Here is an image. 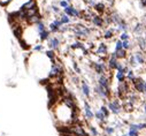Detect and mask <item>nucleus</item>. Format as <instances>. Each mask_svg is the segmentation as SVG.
Returning <instances> with one entry per match:
<instances>
[{
    "instance_id": "473e14b6",
    "label": "nucleus",
    "mask_w": 146,
    "mask_h": 136,
    "mask_svg": "<svg viewBox=\"0 0 146 136\" xmlns=\"http://www.w3.org/2000/svg\"><path fill=\"white\" fill-rule=\"evenodd\" d=\"M122 48H123V46H122V40H121V39L116 40V42H115V51H120V50H122Z\"/></svg>"
},
{
    "instance_id": "aec40b11",
    "label": "nucleus",
    "mask_w": 146,
    "mask_h": 136,
    "mask_svg": "<svg viewBox=\"0 0 146 136\" xmlns=\"http://www.w3.org/2000/svg\"><path fill=\"white\" fill-rule=\"evenodd\" d=\"M50 38H51V33H50L48 29H46V30L39 33V42H40V43H43V42H47Z\"/></svg>"
},
{
    "instance_id": "ddd939ff",
    "label": "nucleus",
    "mask_w": 146,
    "mask_h": 136,
    "mask_svg": "<svg viewBox=\"0 0 146 136\" xmlns=\"http://www.w3.org/2000/svg\"><path fill=\"white\" fill-rule=\"evenodd\" d=\"M96 54H97V56H99V57L105 58L107 54H108V46H107V44H105V43H99V44H98V47H97V50H96Z\"/></svg>"
},
{
    "instance_id": "bb28decb",
    "label": "nucleus",
    "mask_w": 146,
    "mask_h": 136,
    "mask_svg": "<svg viewBox=\"0 0 146 136\" xmlns=\"http://www.w3.org/2000/svg\"><path fill=\"white\" fill-rule=\"evenodd\" d=\"M36 28H37V31H38V34H39V33H42V31H44V30L47 29V25L45 24L44 21H40L39 23L36 24Z\"/></svg>"
},
{
    "instance_id": "6e6552de",
    "label": "nucleus",
    "mask_w": 146,
    "mask_h": 136,
    "mask_svg": "<svg viewBox=\"0 0 146 136\" xmlns=\"http://www.w3.org/2000/svg\"><path fill=\"white\" fill-rule=\"evenodd\" d=\"M119 59L116 58V56H115V52H113V53H110L109 54V58H108V60H107V67H108V69L109 70H116V68H118V65H119Z\"/></svg>"
},
{
    "instance_id": "0eeeda50",
    "label": "nucleus",
    "mask_w": 146,
    "mask_h": 136,
    "mask_svg": "<svg viewBox=\"0 0 146 136\" xmlns=\"http://www.w3.org/2000/svg\"><path fill=\"white\" fill-rule=\"evenodd\" d=\"M100 87H102L104 89H106L108 92H110V80L107 76V74L105 75H98V82H97Z\"/></svg>"
},
{
    "instance_id": "72a5a7b5",
    "label": "nucleus",
    "mask_w": 146,
    "mask_h": 136,
    "mask_svg": "<svg viewBox=\"0 0 146 136\" xmlns=\"http://www.w3.org/2000/svg\"><path fill=\"white\" fill-rule=\"evenodd\" d=\"M120 39L123 42V40H129L130 39V35L128 33H121L120 35Z\"/></svg>"
},
{
    "instance_id": "7ed1b4c3",
    "label": "nucleus",
    "mask_w": 146,
    "mask_h": 136,
    "mask_svg": "<svg viewBox=\"0 0 146 136\" xmlns=\"http://www.w3.org/2000/svg\"><path fill=\"white\" fill-rule=\"evenodd\" d=\"M107 107L110 113L115 114V115H119L122 111H123V105L121 104V102L119 99H112L108 102Z\"/></svg>"
},
{
    "instance_id": "f704fd0d",
    "label": "nucleus",
    "mask_w": 146,
    "mask_h": 136,
    "mask_svg": "<svg viewBox=\"0 0 146 136\" xmlns=\"http://www.w3.org/2000/svg\"><path fill=\"white\" fill-rule=\"evenodd\" d=\"M73 68H74V70H75L76 74H81V73H82V69L79 68V66H78V64H77L76 61L73 62Z\"/></svg>"
},
{
    "instance_id": "f03ea898",
    "label": "nucleus",
    "mask_w": 146,
    "mask_h": 136,
    "mask_svg": "<svg viewBox=\"0 0 146 136\" xmlns=\"http://www.w3.org/2000/svg\"><path fill=\"white\" fill-rule=\"evenodd\" d=\"M63 75V67L60 62H57L56 60L51 61V67L48 70V75L47 78L50 80H57L61 78V76Z\"/></svg>"
},
{
    "instance_id": "412c9836",
    "label": "nucleus",
    "mask_w": 146,
    "mask_h": 136,
    "mask_svg": "<svg viewBox=\"0 0 146 136\" xmlns=\"http://www.w3.org/2000/svg\"><path fill=\"white\" fill-rule=\"evenodd\" d=\"M94 119H96L97 121H99L100 123H104V122H106V120H107L106 115H105L100 110H97V111L94 112Z\"/></svg>"
},
{
    "instance_id": "4be33fe9",
    "label": "nucleus",
    "mask_w": 146,
    "mask_h": 136,
    "mask_svg": "<svg viewBox=\"0 0 146 136\" xmlns=\"http://www.w3.org/2000/svg\"><path fill=\"white\" fill-rule=\"evenodd\" d=\"M115 52V56L119 60H124L128 58V51H126L124 48L120 50V51H114Z\"/></svg>"
},
{
    "instance_id": "9d476101",
    "label": "nucleus",
    "mask_w": 146,
    "mask_h": 136,
    "mask_svg": "<svg viewBox=\"0 0 146 136\" xmlns=\"http://www.w3.org/2000/svg\"><path fill=\"white\" fill-rule=\"evenodd\" d=\"M81 92L85 98L91 97V88H90V84L86 82V80L81 81Z\"/></svg>"
},
{
    "instance_id": "dca6fc26",
    "label": "nucleus",
    "mask_w": 146,
    "mask_h": 136,
    "mask_svg": "<svg viewBox=\"0 0 146 136\" xmlns=\"http://www.w3.org/2000/svg\"><path fill=\"white\" fill-rule=\"evenodd\" d=\"M144 29H145V25H144L143 23H137L136 25H133L132 33L139 37V36H141V35L144 34Z\"/></svg>"
},
{
    "instance_id": "f3484780",
    "label": "nucleus",
    "mask_w": 146,
    "mask_h": 136,
    "mask_svg": "<svg viewBox=\"0 0 146 136\" xmlns=\"http://www.w3.org/2000/svg\"><path fill=\"white\" fill-rule=\"evenodd\" d=\"M128 136H140V131L137 128V123H131L129 126Z\"/></svg>"
},
{
    "instance_id": "423d86ee",
    "label": "nucleus",
    "mask_w": 146,
    "mask_h": 136,
    "mask_svg": "<svg viewBox=\"0 0 146 136\" xmlns=\"http://www.w3.org/2000/svg\"><path fill=\"white\" fill-rule=\"evenodd\" d=\"M61 40H62V37L61 36H54V37H51L48 40H47V47L50 50H59L60 46H61Z\"/></svg>"
},
{
    "instance_id": "393cba45",
    "label": "nucleus",
    "mask_w": 146,
    "mask_h": 136,
    "mask_svg": "<svg viewBox=\"0 0 146 136\" xmlns=\"http://www.w3.org/2000/svg\"><path fill=\"white\" fill-rule=\"evenodd\" d=\"M48 30H50V33L51 34H59L60 33V28L57 25H55L53 22H51V23H48Z\"/></svg>"
},
{
    "instance_id": "2f4dec72",
    "label": "nucleus",
    "mask_w": 146,
    "mask_h": 136,
    "mask_svg": "<svg viewBox=\"0 0 146 136\" xmlns=\"http://www.w3.org/2000/svg\"><path fill=\"white\" fill-rule=\"evenodd\" d=\"M89 129H90V135L91 136H99V131L94 126H90Z\"/></svg>"
},
{
    "instance_id": "cd10ccee",
    "label": "nucleus",
    "mask_w": 146,
    "mask_h": 136,
    "mask_svg": "<svg viewBox=\"0 0 146 136\" xmlns=\"http://www.w3.org/2000/svg\"><path fill=\"white\" fill-rule=\"evenodd\" d=\"M44 44L43 43H38V44H36L35 46H34V52H36V53H43L44 52Z\"/></svg>"
},
{
    "instance_id": "39448f33",
    "label": "nucleus",
    "mask_w": 146,
    "mask_h": 136,
    "mask_svg": "<svg viewBox=\"0 0 146 136\" xmlns=\"http://www.w3.org/2000/svg\"><path fill=\"white\" fill-rule=\"evenodd\" d=\"M92 67H93V70L97 75H105L109 70L107 67V64L102 62V61H94L92 64Z\"/></svg>"
},
{
    "instance_id": "f257e3e1",
    "label": "nucleus",
    "mask_w": 146,
    "mask_h": 136,
    "mask_svg": "<svg viewBox=\"0 0 146 136\" xmlns=\"http://www.w3.org/2000/svg\"><path fill=\"white\" fill-rule=\"evenodd\" d=\"M52 114L59 128L68 127L74 123H77V111L69 107L61 99L57 100L52 106Z\"/></svg>"
},
{
    "instance_id": "f8f14e48",
    "label": "nucleus",
    "mask_w": 146,
    "mask_h": 136,
    "mask_svg": "<svg viewBox=\"0 0 146 136\" xmlns=\"http://www.w3.org/2000/svg\"><path fill=\"white\" fill-rule=\"evenodd\" d=\"M132 54H133V57H135V59H136V61H137V64H138L139 67L143 66V65H145V62H146V57H145V53H144L143 51L139 50V51L133 52Z\"/></svg>"
},
{
    "instance_id": "1a4fd4ad",
    "label": "nucleus",
    "mask_w": 146,
    "mask_h": 136,
    "mask_svg": "<svg viewBox=\"0 0 146 136\" xmlns=\"http://www.w3.org/2000/svg\"><path fill=\"white\" fill-rule=\"evenodd\" d=\"M96 28H104V27L106 25L105 24V20H104V16L99 15V14H93L91 21H90Z\"/></svg>"
},
{
    "instance_id": "9b49d317",
    "label": "nucleus",
    "mask_w": 146,
    "mask_h": 136,
    "mask_svg": "<svg viewBox=\"0 0 146 136\" xmlns=\"http://www.w3.org/2000/svg\"><path fill=\"white\" fill-rule=\"evenodd\" d=\"M84 115H85V119L87 120L94 119V112L92 111L91 105L87 100H84Z\"/></svg>"
},
{
    "instance_id": "a878e982",
    "label": "nucleus",
    "mask_w": 146,
    "mask_h": 136,
    "mask_svg": "<svg viewBox=\"0 0 146 136\" xmlns=\"http://www.w3.org/2000/svg\"><path fill=\"white\" fill-rule=\"evenodd\" d=\"M115 77H116V80H118L119 83H122V82H124V81H127L126 74L122 73V72H116L115 73Z\"/></svg>"
},
{
    "instance_id": "4c0bfd02",
    "label": "nucleus",
    "mask_w": 146,
    "mask_h": 136,
    "mask_svg": "<svg viewBox=\"0 0 146 136\" xmlns=\"http://www.w3.org/2000/svg\"><path fill=\"white\" fill-rule=\"evenodd\" d=\"M143 108H144V112L146 113V102H145V104H144V106H143Z\"/></svg>"
},
{
    "instance_id": "c85d7f7f",
    "label": "nucleus",
    "mask_w": 146,
    "mask_h": 136,
    "mask_svg": "<svg viewBox=\"0 0 146 136\" xmlns=\"http://www.w3.org/2000/svg\"><path fill=\"white\" fill-rule=\"evenodd\" d=\"M104 130H105L106 135H108V136H112V135L115 133V128H114L113 126H106V127L104 128Z\"/></svg>"
},
{
    "instance_id": "5701e85b",
    "label": "nucleus",
    "mask_w": 146,
    "mask_h": 136,
    "mask_svg": "<svg viewBox=\"0 0 146 136\" xmlns=\"http://www.w3.org/2000/svg\"><path fill=\"white\" fill-rule=\"evenodd\" d=\"M59 19H60V21H61V23L63 24V25H69V24H71V17L70 16H68V15H66L65 13H63V11H62V14L61 15H59Z\"/></svg>"
},
{
    "instance_id": "6ab92c4d",
    "label": "nucleus",
    "mask_w": 146,
    "mask_h": 136,
    "mask_svg": "<svg viewBox=\"0 0 146 136\" xmlns=\"http://www.w3.org/2000/svg\"><path fill=\"white\" fill-rule=\"evenodd\" d=\"M115 33H116L115 31V28H108V29H106L102 33V37H104V39H112L114 37Z\"/></svg>"
},
{
    "instance_id": "20e7f679",
    "label": "nucleus",
    "mask_w": 146,
    "mask_h": 136,
    "mask_svg": "<svg viewBox=\"0 0 146 136\" xmlns=\"http://www.w3.org/2000/svg\"><path fill=\"white\" fill-rule=\"evenodd\" d=\"M63 13L68 16H70L71 19H81V15H82V11H79L77 7H75L74 5H69L68 7L63 8Z\"/></svg>"
},
{
    "instance_id": "c9c22d12",
    "label": "nucleus",
    "mask_w": 146,
    "mask_h": 136,
    "mask_svg": "<svg viewBox=\"0 0 146 136\" xmlns=\"http://www.w3.org/2000/svg\"><path fill=\"white\" fill-rule=\"evenodd\" d=\"M70 4L67 1V0H59V6L63 9V8H66V7H68Z\"/></svg>"
},
{
    "instance_id": "c756f323",
    "label": "nucleus",
    "mask_w": 146,
    "mask_h": 136,
    "mask_svg": "<svg viewBox=\"0 0 146 136\" xmlns=\"http://www.w3.org/2000/svg\"><path fill=\"white\" fill-rule=\"evenodd\" d=\"M122 46H123V48H124L126 51H129V50L132 48V44H131L130 39H129V40H123V42H122Z\"/></svg>"
},
{
    "instance_id": "58836bf2",
    "label": "nucleus",
    "mask_w": 146,
    "mask_h": 136,
    "mask_svg": "<svg viewBox=\"0 0 146 136\" xmlns=\"http://www.w3.org/2000/svg\"><path fill=\"white\" fill-rule=\"evenodd\" d=\"M144 37H145V38H146V33H145V36H144Z\"/></svg>"
},
{
    "instance_id": "2eb2a0df",
    "label": "nucleus",
    "mask_w": 146,
    "mask_h": 136,
    "mask_svg": "<svg viewBox=\"0 0 146 136\" xmlns=\"http://www.w3.org/2000/svg\"><path fill=\"white\" fill-rule=\"evenodd\" d=\"M93 9H94L96 14L102 15V14H105V13H106L107 7H106V5H105L104 3H97V4H96V6L93 7Z\"/></svg>"
},
{
    "instance_id": "7c9ffc66",
    "label": "nucleus",
    "mask_w": 146,
    "mask_h": 136,
    "mask_svg": "<svg viewBox=\"0 0 146 136\" xmlns=\"http://www.w3.org/2000/svg\"><path fill=\"white\" fill-rule=\"evenodd\" d=\"M99 110H100V111H101V112H102V113H104V114L106 115V118H107V119L109 118V114H110V112H109L108 107H107L106 105H102V106H101V107L99 108Z\"/></svg>"
},
{
    "instance_id": "e433bc0d",
    "label": "nucleus",
    "mask_w": 146,
    "mask_h": 136,
    "mask_svg": "<svg viewBox=\"0 0 146 136\" xmlns=\"http://www.w3.org/2000/svg\"><path fill=\"white\" fill-rule=\"evenodd\" d=\"M140 4H141V6H143V7H145V8H146V0H140Z\"/></svg>"
},
{
    "instance_id": "b1692460",
    "label": "nucleus",
    "mask_w": 146,
    "mask_h": 136,
    "mask_svg": "<svg viewBox=\"0 0 146 136\" xmlns=\"http://www.w3.org/2000/svg\"><path fill=\"white\" fill-rule=\"evenodd\" d=\"M45 57L50 60V61H54V60H56V53H55V51L54 50H46L45 51Z\"/></svg>"
},
{
    "instance_id": "a211bd4d",
    "label": "nucleus",
    "mask_w": 146,
    "mask_h": 136,
    "mask_svg": "<svg viewBox=\"0 0 146 136\" xmlns=\"http://www.w3.org/2000/svg\"><path fill=\"white\" fill-rule=\"evenodd\" d=\"M137 46L139 47L140 51L146 52V38H145L144 36L137 37Z\"/></svg>"
},
{
    "instance_id": "4468645a",
    "label": "nucleus",
    "mask_w": 146,
    "mask_h": 136,
    "mask_svg": "<svg viewBox=\"0 0 146 136\" xmlns=\"http://www.w3.org/2000/svg\"><path fill=\"white\" fill-rule=\"evenodd\" d=\"M36 7H38L37 0H28V1H25V3L22 5L21 9H22V11H30V9H32V8H36Z\"/></svg>"
}]
</instances>
